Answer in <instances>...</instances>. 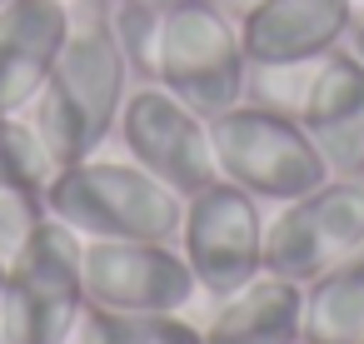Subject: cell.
<instances>
[{
	"label": "cell",
	"mask_w": 364,
	"mask_h": 344,
	"mask_svg": "<svg viewBox=\"0 0 364 344\" xmlns=\"http://www.w3.org/2000/svg\"><path fill=\"white\" fill-rule=\"evenodd\" d=\"M70 16L75 21H70L65 50L26 110V120L55 155V165L100 155V145L120 125V110L135 80L110 31V0H75Z\"/></svg>",
	"instance_id": "6da1fadb"
},
{
	"label": "cell",
	"mask_w": 364,
	"mask_h": 344,
	"mask_svg": "<svg viewBox=\"0 0 364 344\" xmlns=\"http://www.w3.org/2000/svg\"><path fill=\"white\" fill-rule=\"evenodd\" d=\"M46 215L70 225L80 240H175L185 220V195L145 165H135L130 155H90L50 175Z\"/></svg>",
	"instance_id": "7a4b0ae2"
},
{
	"label": "cell",
	"mask_w": 364,
	"mask_h": 344,
	"mask_svg": "<svg viewBox=\"0 0 364 344\" xmlns=\"http://www.w3.org/2000/svg\"><path fill=\"white\" fill-rule=\"evenodd\" d=\"M85 240L55 215L41 220L21 259L0 279V339L6 344H75L85 319Z\"/></svg>",
	"instance_id": "3957f363"
},
{
	"label": "cell",
	"mask_w": 364,
	"mask_h": 344,
	"mask_svg": "<svg viewBox=\"0 0 364 344\" xmlns=\"http://www.w3.org/2000/svg\"><path fill=\"white\" fill-rule=\"evenodd\" d=\"M210 140H215L220 180L250 190L255 200L284 205L329 180V165L304 135V125L259 100H240L210 115Z\"/></svg>",
	"instance_id": "277c9868"
},
{
	"label": "cell",
	"mask_w": 364,
	"mask_h": 344,
	"mask_svg": "<svg viewBox=\"0 0 364 344\" xmlns=\"http://www.w3.org/2000/svg\"><path fill=\"white\" fill-rule=\"evenodd\" d=\"M250 60L240 45V21L220 0H185L155 26V85L180 95L205 120L240 105Z\"/></svg>",
	"instance_id": "5b68a950"
},
{
	"label": "cell",
	"mask_w": 364,
	"mask_h": 344,
	"mask_svg": "<svg viewBox=\"0 0 364 344\" xmlns=\"http://www.w3.org/2000/svg\"><path fill=\"white\" fill-rule=\"evenodd\" d=\"M364 249V175H329L264 220V274L309 284Z\"/></svg>",
	"instance_id": "8992f818"
},
{
	"label": "cell",
	"mask_w": 364,
	"mask_h": 344,
	"mask_svg": "<svg viewBox=\"0 0 364 344\" xmlns=\"http://www.w3.org/2000/svg\"><path fill=\"white\" fill-rule=\"evenodd\" d=\"M205 299H225L264 274V215L259 200L230 180H210L185 195V220L175 235Z\"/></svg>",
	"instance_id": "52a82bcc"
},
{
	"label": "cell",
	"mask_w": 364,
	"mask_h": 344,
	"mask_svg": "<svg viewBox=\"0 0 364 344\" xmlns=\"http://www.w3.org/2000/svg\"><path fill=\"white\" fill-rule=\"evenodd\" d=\"M115 135H120V145L135 165H145L150 175H160L180 195H195L210 180H220L210 120L200 110H190L180 95H170L165 85H155V80H140L125 95Z\"/></svg>",
	"instance_id": "ba28073f"
},
{
	"label": "cell",
	"mask_w": 364,
	"mask_h": 344,
	"mask_svg": "<svg viewBox=\"0 0 364 344\" xmlns=\"http://www.w3.org/2000/svg\"><path fill=\"white\" fill-rule=\"evenodd\" d=\"M85 304L120 314H185L200 294L175 240H85Z\"/></svg>",
	"instance_id": "9c48e42d"
},
{
	"label": "cell",
	"mask_w": 364,
	"mask_h": 344,
	"mask_svg": "<svg viewBox=\"0 0 364 344\" xmlns=\"http://www.w3.org/2000/svg\"><path fill=\"white\" fill-rule=\"evenodd\" d=\"M354 0H255L240 11V45L250 65H309L339 50L354 31Z\"/></svg>",
	"instance_id": "30bf717a"
},
{
	"label": "cell",
	"mask_w": 364,
	"mask_h": 344,
	"mask_svg": "<svg viewBox=\"0 0 364 344\" xmlns=\"http://www.w3.org/2000/svg\"><path fill=\"white\" fill-rule=\"evenodd\" d=\"M294 120L324 155L329 175H364V60L349 45L314 60Z\"/></svg>",
	"instance_id": "8fae6325"
},
{
	"label": "cell",
	"mask_w": 364,
	"mask_h": 344,
	"mask_svg": "<svg viewBox=\"0 0 364 344\" xmlns=\"http://www.w3.org/2000/svg\"><path fill=\"white\" fill-rule=\"evenodd\" d=\"M65 0H6L0 6V115H26L55 70L70 36Z\"/></svg>",
	"instance_id": "7c38bea8"
},
{
	"label": "cell",
	"mask_w": 364,
	"mask_h": 344,
	"mask_svg": "<svg viewBox=\"0 0 364 344\" xmlns=\"http://www.w3.org/2000/svg\"><path fill=\"white\" fill-rule=\"evenodd\" d=\"M200 334L205 344H304V284L255 274L245 289L215 299Z\"/></svg>",
	"instance_id": "4fadbf2b"
},
{
	"label": "cell",
	"mask_w": 364,
	"mask_h": 344,
	"mask_svg": "<svg viewBox=\"0 0 364 344\" xmlns=\"http://www.w3.org/2000/svg\"><path fill=\"white\" fill-rule=\"evenodd\" d=\"M304 344H364V249L304 284Z\"/></svg>",
	"instance_id": "5bb4252c"
},
{
	"label": "cell",
	"mask_w": 364,
	"mask_h": 344,
	"mask_svg": "<svg viewBox=\"0 0 364 344\" xmlns=\"http://www.w3.org/2000/svg\"><path fill=\"white\" fill-rule=\"evenodd\" d=\"M75 344H205V334L185 314H120L85 304Z\"/></svg>",
	"instance_id": "9a60e30c"
},
{
	"label": "cell",
	"mask_w": 364,
	"mask_h": 344,
	"mask_svg": "<svg viewBox=\"0 0 364 344\" xmlns=\"http://www.w3.org/2000/svg\"><path fill=\"white\" fill-rule=\"evenodd\" d=\"M55 155L46 150V140L36 135V125L26 115H0V185H21L46 195L50 175H55Z\"/></svg>",
	"instance_id": "2e32d148"
},
{
	"label": "cell",
	"mask_w": 364,
	"mask_h": 344,
	"mask_svg": "<svg viewBox=\"0 0 364 344\" xmlns=\"http://www.w3.org/2000/svg\"><path fill=\"white\" fill-rule=\"evenodd\" d=\"M41 220H46V195L21 190V185H0V279L21 259V249L31 244Z\"/></svg>",
	"instance_id": "e0dca14e"
},
{
	"label": "cell",
	"mask_w": 364,
	"mask_h": 344,
	"mask_svg": "<svg viewBox=\"0 0 364 344\" xmlns=\"http://www.w3.org/2000/svg\"><path fill=\"white\" fill-rule=\"evenodd\" d=\"M155 26H160L155 11L110 0V31H115L120 55H125V65H130L135 80H155Z\"/></svg>",
	"instance_id": "ac0fdd59"
},
{
	"label": "cell",
	"mask_w": 364,
	"mask_h": 344,
	"mask_svg": "<svg viewBox=\"0 0 364 344\" xmlns=\"http://www.w3.org/2000/svg\"><path fill=\"white\" fill-rule=\"evenodd\" d=\"M125 6H140V11H155V16H165V11L185 6V0H125Z\"/></svg>",
	"instance_id": "d6986e66"
},
{
	"label": "cell",
	"mask_w": 364,
	"mask_h": 344,
	"mask_svg": "<svg viewBox=\"0 0 364 344\" xmlns=\"http://www.w3.org/2000/svg\"><path fill=\"white\" fill-rule=\"evenodd\" d=\"M344 45H349V50L364 60V21H354V31H349V41H344Z\"/></svg>",
	"instance_id": "ffe728a7"
},
{
	"label": "cell",
	"mask_w": 364,
	"mask_h": 344,
	"mask_svg": "<svg viewBox=\"0 0 364 344\" xmlns=\"http://www.w3.org/2000/svg\"><path fill=\"white\" fill-rule=\"evenodd\" d=\"M220 6H235V11H245V6H255V0H220Z\"/></svg>",
	"instance_id": "44dd1931"
},
{
	"label": "cell",
	"mask_w": 364,
	"mask_h": 344,
	"mask_svg": "<svg viewBox=\"0 0 364 344\" xmlns=\"http://www.w3.org/2000/svg\"><path fill=\"white\" fill-rule=\"evenodd\" d=\"M354 6H364V0H354Z\"/></svg>",
	"instance_id": "7402d4cb"
},
{
	"label": "cell",
	"mask_w": 364,
	"mask_h": 344,
	"mask_svg": "<svg viewBox=\"0 0 364 344\" xmlns=\"http://www.w3.org/2000/svg\"><path fill=\"white\" fill-rule=\"evenodd\" d=\"M65 6H75V0H65Z\"/></svg>",
	"instance_id": "603a6c76"
},
{
	"label": "cell",
	"mask_w": 364,
	"mask_h": 344,
	"mask_svg": "<svg viewBox=\"0 0 364 344\" xmlns=\"http://www.w3.org/2000/svg\"><path fill=\"white\" fill-rule=\"evenodd\" d=\"M0 6H6V0H0Z\"/></svg>",
	"instance_id": "cb8c5ba5"
},
{
	"label": "cell",
	"mask_w": 364,
	"mask_h": 344,
	"mask_svg": "<svg viewBox=\"0 0 364 344\" xmlns=\"http://www.w3.org/2000/svg\"><path fill=\"white\" fill-rule=\"evenodd\" d=\"M0 344H6V339H0Z\"/></svg>",
	"instance_id": "d4e9b609"
}]
</instances>
